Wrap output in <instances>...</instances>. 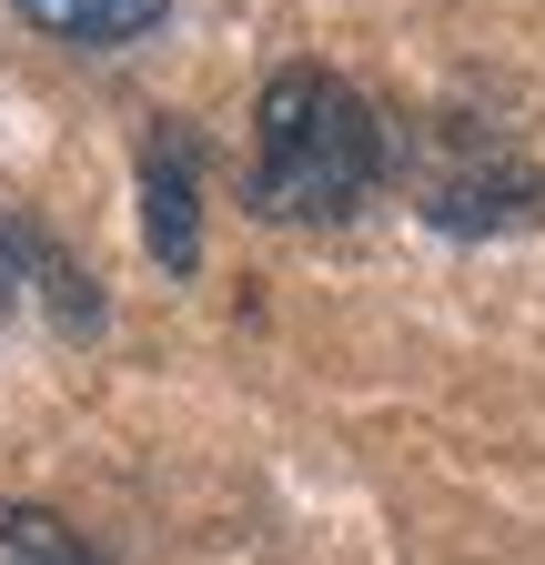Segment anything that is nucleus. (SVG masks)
I'll return each mask as SVG.
<instances>
[{
    "mask_svg": "<svg viewBox=\"0 0 545 565\" xmlns=\"http://www.w3.org/2000/svg\"><path fill=\"white\" fill-rule=\"evenodd\" d=\"M11 11H21L31 31H51V41H82V51H121V41L162 31V11H172V0H11Z\"/></svg>",
    "mask_w": 545,
    "mask_h": 565,
    "instance_id": "nucleus-4",
    "label": "nucleus"
},
{
    "mask_svg": "<svg viewBox=\"0 0 545 565\" xmlns=\"http://www.w3.org/2000/svg\"><path fill=\"white\" fill-rule=\"evenodd\" d=\"M11 294H21V263H11V233H0V323H11Z\"/></svg>",
    "mask_w": 545,
    "mask_h": 565,
    "instance_id": "nucleus-6",
    "label": "nucleus"
},
{
    "mask_svg": "<svg viewBox=\"0 0 545 565\" xmlns=\"http://www.w3.org/2000/svg\"><path fill=\"white\" fill-rule=\"evenodd\" d=\"M253 212L263 223H344L394 182V121L323 61L272 71L253 102Z\"/></svg>",
    "mask_w": 545,
    "mask_h": 565,
    "instance_id": "nucleus-1",
    "label": "nucleus"
},
{
    "mask_svg": "<svg viewBox=\"0 0 545 565\" xmlns=\"http://www.w3.org/2000/svg\"><path fill=\"white\" fill-rule=\"evenodd\" d=\"M404 182H415V212H425V223H435V233H464V243H485V233H535V223H545V162L515 152L495 121H464V111L425 121Z\"/></svg>",
    "mask_w": 545,
    "mask_h": 565,
    "instance_id": "nucleus-2",
    "label": "nucleus"
},
{
    "mask_svg": "<svg viewBox=\"0 0 545 565\" xmlns=\"http://www.w3.org/2000/svg\"><path fill=\"white\" fill-rule=\"evenodd\" d=\"M0 565H101L51 505H0Z\"/></svg>",
    "mask_w": 545,
    "mask_h": 565,
    "instance_id": "nucleus-5",
    "label": "nucleus"
},
{
    "mask_svg": "<svg viewBox=\"0 0 545 565\" xmlns=\"http://www.w3.org/2000/svg\"><path fill=\"white\" fill-rule=\"evenodd\" d=\"M142 243L172 282H192V263H202V141L182 121L142 131Z\"/></svg>",
    "mask_w": 545,
    "mask_h": 565,
    "instance_id": "nucleus-3",
    "label": "nucleus"
}]
</instances>
